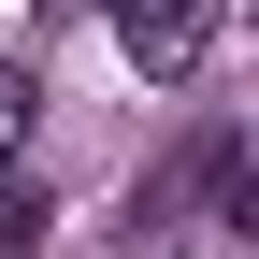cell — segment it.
Returning <instances> with one entry per match:
<instances>
[{
  "instance_id": "obj_1",
  "label": "cell",
  "mask_w": 259,
  "mask_h": 259,
  "mask_svg": "<svg viewBox=\"0 0 259 259\" xmlns=\"http://www.w3.org/2000/svg\"><path fill=\"white\" fill-rule=\"evenodd\" d=\"M101 15H115V44H130L144 87H187L216 58V15H231V0H101Z\"/></svg>"
},
{
  "instance_id": "obj_3",
  "label": "cell",
  "mask_w": 259,
  "mask_h": 259,
  "mask_svg": "<svg viewBox=\"0 0 259 259\" xmlns=\"http://www.w3.org/2000/svg\"><path fill=\"white\" fill-rule=\"evenodd\" d=\"M29 115H44V87H29V72H15V58H0V158H15V144H29Z\"/></svg>"
},
{
  "instance_id": "obj_2",
  "label": "cell",
  "mask_w": 259,
  "mask_h": 259,
  "mask_svg": "<svg viewBox=\"0 0 259 259\" xmlns=\"http://www.w3.org/2000/svg\"><path fill=\"white\" fill-rule=\"evenodd\" d=\"M29 245H44V187H29V173H0V259H29Z\"/></svg>"
}]
</instances>
